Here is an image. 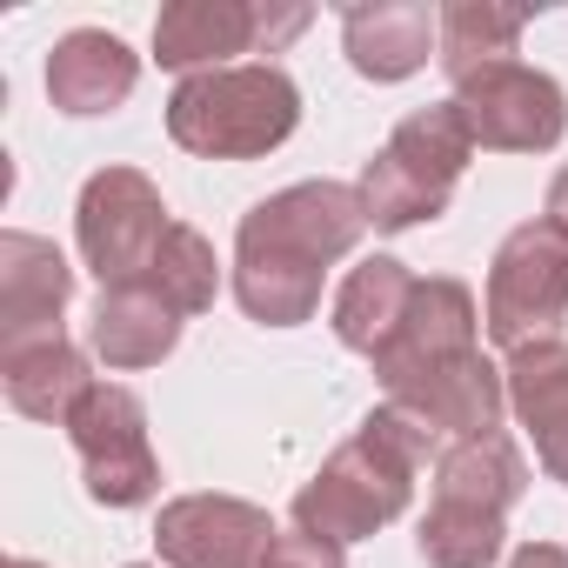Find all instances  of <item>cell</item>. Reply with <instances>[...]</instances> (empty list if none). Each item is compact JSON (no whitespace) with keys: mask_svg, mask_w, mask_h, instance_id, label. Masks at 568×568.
I'll return each mask as SVG.
<instances>
[{"mask_svg":"<svg viewBox=\"0 0 568 568\" xmlns=\"http://www.w3.org/2000/svg\"><path fill=\"white\" fill-rule=\"evenodd\" d=\"M368 234L362 187L302 181L254 201L234 234V295L261 328H295L322 308V274Z\"/></svg>","mask_w":568,"mask_h":568,"instance_id":"cell-1","label":"cell"},{"mask_svg":"<svg viewBox=\"0 0 568 568\" xmlns=\"http://www.w3.org/2000/svg\"><path fill=\"white\" fill-rule=\"evenodd\" d=\"M428 462H442V455H435V435H428L415 415H402V408L382 402V408L322 462V475L295 495V528L328 535V541L348 548V541L388 528V521L408 508L415 475H422Z\"/></svg>","mask_w":568,"mask_h":568,"instance_id":"cell-2","label":"cell"},{"mask_svg":"<svg viewBox=\"0 0 568 568\" xmlns=\"http://www.w3.org/2000/svg\"><path fill=\"white\" fill-rule=\"evenodd\" d=\"M302 128V88L274 61H234L214 74H187L168 101L174 148L201 161H261Z\"/></svg>","mask_w":568,"mask_h":568,"instance_id":"cell-3","label":"cell"},{"mask_svg":"<svg viewBox=\"0 0 568 568\" xmlns=\"http://www.w3.org/2000/svg\"><path fill=\"white\" fill-rule=\"evenodd\" d=\"M475 154V134L462 121L455 101H435L422 114H408L388 148L362 168V207H368V227L382 234H402V227H422L448 207L462 168Z\"/></svg>","mask_w":568,"mask_h":568,"instance_id":"cell-4","label":"cell"},{"mask_svg":"<svg viewBox=\"0 0 568 568\" xmlns=\"http://www.w3.org/2000/svg\"><path fill=\"white\" fill-rule=\"evenodd\" d=\"M568 315V234L541 214L521 221L488 267V342L495 348H528V342H555Z\"/></svg>","mask_w":568,"mask_h":568,"instance_id":"cell-5","label":"cell"},{"mask_svg":"<svg viewBox=\"0 0 568 568\" xmlns=\"http://www.w3.org/2000/svg\"><path fill=\"white\" fill-rule=\"evenodd\" d=\"M168 227H174V214H168L161 187L141 168H101L81 187L74 234H81V261L101 274V288H134V281H148Z\"/></svg>","mask_w":568,"mask_h":568,"instance_id":"cell-6","label":"cell"},{"mask_svg":"<svg viewBox=\"0 0 568 568\" xmlns=\"http://www.w3.org/2000/svg\"><path fill=\"white\" fill-rule=\"evenodd\" d=\"M68 435H74V455H81L88 495L101 508H141V501H154L161 462L148 448V408H141L134 388L94 382L81 395V408L68 415Z\"/></svg>","mask_w":568,"mask_h":568,"instance_id":"cell-7","label":"cell"},{"mask_svg":"<svg viewBox=\"0 0 568 568\" xmlns=\"http://www.w3.org/2000/svg\"><path fill=\"white\" fill-rule=\"evenodd\" d=\"M455 108H462L475 148H488V154H548L568 134L561 81L528 61L475 68L468 81H455Z\"/></svg>","mask_w":568,"mask_h":568,"instance_id":"cell-8","label":"cell"},{"mask_svg":"<svg viewBox=\"0 0 568 568\" xmlns=\"http://www.w3.org/2000/svg\"><path fill=\"white\" fill-rule=\"evenodd\" d=\"M308 28V8H247V0H174L154 14V61L181 74L234 68V54L281 48Z\"/></svg>","mask_w":568,"mask_h":568,"instance_id":"cell-9","label":"cell"},{"mask_svg":"<svg viewBox=\"0 0 568 568\" xmlns=\"http://www.w3.org/2000/svg\"><path fill=\"white\" fill-rule=\"evenodd\" d=\"M267 508L241 495H174L154 521V548L168 568H261L274 548Z\"/></svg>","mask_w":568,"mask_h":568,"instance_id":"cell-10","label":"cell"},{"mask_svg":"<svg viewBox=\"0 0 568 568\" xmlns=\"http://www.w3.org/2000/svg\"><path fill=\"white\" fill-rule=\"evenodd\" d=\"M475 328H481V315H475V295L462 288V281H448V274L415 281V302H408L395 342L375 355L382 388H402V382H415V375H428L442 362L475 355Z\"/></svg>","mask_w":568,"mask_h":568,"instance_id":"cell-11","label":"cell"},{"mask_svg":"<svg viewBox=\"0 0 568 568\" xmlns=\"http://www.w3.org/2000/svg\"><path fill=\"white\" fill-rule=\"evenodd\" d=\"M74 295V267L41 234H0V355L61 335V308Z\"/></svg>","mask_w":568,"mask_h":568,"instance_id":"cell-12","label":"cell"},{"mask_svg":"<svg viewBox=\"0 0 568 568\" xmlns=\"http://www.w3.org/2000/svg\"><path fill=\"white\" fill-rule=\"evenodd\" d=\"M388 408L415 415L435 442H442V435H448V442H468V435L501 428L508 375H501L495 362H481V348H475V355H462V362H442V368H428V375L388 388Z\"/></svg>","mask_w":568,"mask_h":568,"instance_id":"cell-13","label":"cell"},{"mask_svg":"<svg viewBox=\"0 0 568 568\" xmlns=\"http://www.w3.org/2000/svg\"><path fill=\"white\" fill-rule=\"evenodd\" d=\"M508 408L521 415L535 462L568 488V342H528L508 355Z\"/></svg>","mask_w":568,"mask_h":568,"instance_id":"cell-14","label":"cell"},{"mask_svg":"<svg viewBox=\"0 0 568 568\" xmlns=\"http://www.w3.org/2000/svg\"><path fill=\"white\" fill-rule=\"evenodd\" d=\"M342 41L355 74L408 81L415 68H428V54H442V14H428L422 0H375V8L342 14Z\"/></svg>","mask_w":568,"mask_h":568,"instance_id":"cell-15","label":"cell"},{"mask_svg":"<svg viewBox=\"0 0 568 568\" xmlns=\"http://www.w3.org/2000/svg\"><path fill=\"white\" fill-rule=\"evenodd\" d=\"M134 81H141V61L108 28H74L48 54V94L61 114H108L134 94Z\"/></svg>","mask_w":568,"mask_h":568,"instance_id":"cell-16","label":"cell"},{"mask_svg":"<svg viewBox=\"0 0 568 568\" xmlns=\"http://www.w3.org/2000/svg\"><path fill=\"white\" fill-rule=\"evenodd\" d=\"M528 495V462L521 448L488 428V435H468V442H448L442 462H435V501H455V508H481V515H501Z\"/></svg>","mask_w":568,"mask_h":568,"instance_id":"cell-17","label":"cell"},{"mask_svg":"<svg viewBox=\"0 0 568 568\" xmlns=\"http://www.w3.org/2000/svg\"><path fill=\"white\" fill-rule=\"evenodd\" d=\"M174 342H181V315L148 281H134V288H101L94 322H88V348L108 368H154Z\"/></svg>","mask_w":568,"mask_h":568,"instance_id":"cell-18","label":"cell"},{"mask_svg":"<svg viewBox=\"0 0 568 568\" xmlns=\"http://www.w3.org/2000/svg\"><path fill=\"white\" fill-rule=\"evenodd\" d=\"M0 382H8V402H14L28 422H54V428H68V415H74L81 395L94 388L88 355H81L68 335L34 342V348H8V355H0Z\"/></svg>","mask_w":568,"mask_h":568,"instance_id":"cell-19","label":"cell"},{"mask_svg":"<svg viewBox=\"0 0 568 568\" xmlns=\"http://www.w3.org/2000/svg\"><path fill=\"white\" fill-rule=\"evenodd\" d=\"M408 302H415V274H408L395 254L362 261V267L342 281V295H335V335H342V348H355V355L375 362V355L395 342Z\"/></svg>","mask_w":568,"mask_h":568,"instance_id":"cell-20","label":"cell"},{"mask_svg":"<svg viewBox=\"0 0 568 568\" xmlns=\"http://www.w3.org/2000/svg\"><path fill=\"white\" fill-rule=\"evenodd\" d=\"M535 14L528 8H495V0H448L442 8V68L448 81H468L475 68H495V61H515V41Z\"/></svg>","mask_w":568,"mask_h":568,"instance_id":"cell-21","label":"cell"},{"mask_svg":"<svg viewBox=\"0 0 568 568\" xmlns=\"http://www.w3.org/2000/svg\"><path fill=\"white\" fill-rule=\"evenodd\" d=\"M148 288H154L181 322H187V315H207V308H214V288H221V261H214L207 234H194L187 221H174L168 241H161V254H154V267H148Z\"/></svg>","mask_w":568,"mask_h":568,"instance_id":"cell-22","label":"cell"},{"mask_svg":"<svg viewBox=\"0 0 568 568\" xmlns=\"http://www.w3.org/2000/svg\"><path fill=\"white\" fill-rule=\"evenodd\" d=\"M508 541V521L501 515H481V508H455V501H428L422 515V561L428 568H488Z\"/></svg>","mask_w":568,"mask_h":568,"instance_id":"cell-23","label":"cell"},{"mask_svg":"<svg viewBox=\"0 0 568 568\" xmlns=\"http://www.w3.org/2000/svg\"><path fill=\"white\" fill-rule=\"evenodd\" d=\"M261 568H348V555H342V541H328V535L288 528V535H274V548H267Z\"/></svg>","mask_w":568,"mask_h":568,"instance_id":"cell-24","label":"cell"},{"mask_svg":"<svg viewBox=\"0 0 568 568\" xmlns=\"http://www.w3.org/2000/svg\"><path fill=\"white\" fill-rule=\"evenodd\" d=\"M508 568H568V548H555V541H528V548H515Z\"/></svg>","mask_w":568,"mask_h":568,"instance_id":"cell-25","label":"cell"},{"mask_svg":"<svg viewBox=\"0 0 568 568\" xmlns=\"http://www.w3.org/2000/svg\"><path fill=\"white\" fill-rule=\"evenodd\" d=\"M548 221L568 234V168H561V174H555V187H548Z\"/></svg>","mask_w":568,"mask_h":568,"instance_id":"cell-26","label":"cell"},{"mask_svg":"<svg viewBox=\"0 0 568 568\" xmlns=\"http://www.w3.org/2000/svg\"><path fill=\"white\" fill-rule=\"evenodd\" d=\"M8 568H41V561H28V555H14V561H8Z\"/></svg>","mask_w":568,"mask_h":568,"instance_id":"cell-27","label":"cell"},{"mask_svg":"<svg viewBox=\"0 0 568 568\" xmlns=\"http://www.w3.org/2000/svg\"><path fill=\"white\" fill-rule=\"evenodd\" d=\"M134 568H148V561H134Z\"/></svg>","mask_w":568,"mask_h":568,"instance_id":"cell-28","label":"cell"}]
</instances>
